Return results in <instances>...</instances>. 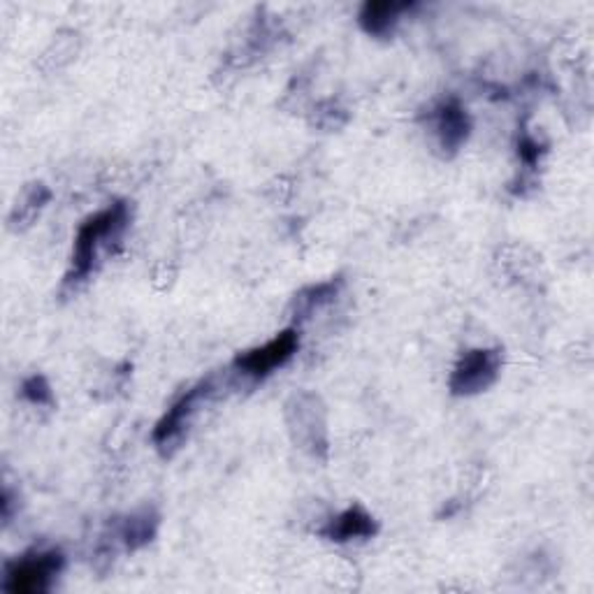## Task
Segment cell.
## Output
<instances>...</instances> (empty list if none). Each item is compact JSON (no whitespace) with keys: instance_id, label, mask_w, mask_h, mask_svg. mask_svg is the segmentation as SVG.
<instances>
[{"instance_id":"cell-1","label":"cell","mask_w":594,"mask_h":594,"mask_svg":"<svg viewBox=\"0 0 594 594\" xmlns=\"http://www.w3.org/2000/svg\"><path fill=\"white\" fill-rule=\"evenodd\" d=\"M128 221H130L128 202L117 200L98 209V212L86 217L80 223L74 235V244H72L70 267L63 279L66 289H77V286L84 283L91 277V272L95 270V263H98L103 254V248L112 240L121 237Z\"/></svg>"},{"instance_id":"cell-2","label":"cell","mask_w":594,"mask_h":594,"mask_svg":"<svg viewBox=\"0 0 594 594\" xmlns=\"http://www.w3.org/2000/svg\"><path fill=\"white\" fill-rule=\"evenodd\" d=\"M66 567V555L59 548L33 550L5 564L3 590L12 594H40L51 590V583Z\"/></svg>"},{"instance_id":"cell-3","label":"cell","mask_w":594,"mask_h":594,"mask_svg":"<svg viewBox=\"0 0 594 594\" xmlns=\"http://www.w3.org/2000/svg\"><path fill=\"white\" fill-rule=\"evenodd\" d=\"M214 393V378L209 376L200 383H196L194 388H188L175 405H172L156 423V428H153L151 432V442L153 446H156L161 451V455L170 457L172 451L179 449L182 439L190 426V420H194V416L198 414V407L202 405V401Z\"/></svg>"},{"instance_id":"cell-4","label":"cell","mask_w":594,"mask_h":594,"mask_svg":"<svg viewBox=\"0 0 594 594\" xmlns=\"http://www.w3.org/2000/svg\"><path fill=\"white\" fill-rule=\"evenodd\" d=\"M502 365V349H471L459 356L457 365L451 372L449 388L455 397L481 395L500 378Z\"/></svg>"},{"instance_id":"cell-5","label":"cell","mask_w":594,"mask_h":594,"mask_svg":"<svg viewBox=\"0 0 594 594\" xmlns=\"http://www.w3.org/2000/svg\"><path fill=\"white\" fill-rule=\"evenodd\" d=\"M300 349V333L298 328H286L263 347L242 351L233 358V368L254 381L267 378L272 372L281 370Z\"/></svg>"},{"instance_id":"cell-6","label":"cell","mask_w":594,"mask_h":594,"mask_svg":"<svg viewBox=\"0 0 594 594\" xmlns=\"http://www.w3.org/2000/svg\"><path fill=\"white\" fill-rule=\"evenodd\" d=\"M432 132L436 138V147L444 156H455L471 136V117L467 107L457 98H446L430 112Z\"/></svg>"},{"instance_id":"cell-7","label":"cell","mask_w":594,"mask_h":594,"mask_svg":"<svg viewBox=\"0 0 594 594\" xmlns=\"http://www.w3.org/2000/svg\"><path fill=\"white\" fill-rule=\"evenodd\" d=\"M318 534L333 544L365 541L378 534V523L374 521V515L370 511L356 504V506H349L347 511H341L339 515H335V519L328 521V525H325Z\"/></svg>"},{"instance_id":"cell-8","label":"cell","mask_w":594,"mask_h":594,"mask_svg":"<svg viewBox=\"0 0 594 594\" xmlns=\"http://www.w3.org/2000/svg\"><path fill=\"white\" fill-rule=\"evenodd\" d=\"M414 3H395V0H368L358 12V24L372 37H391Z\"/></svg>"},{"instance_id":"cell-9","label":"cell","mask_w":594,"mask_h":594,"mask_svg":"<svg viewBox=\"0 0 594 594\" xmlns=\"http://www.w3.org/2000/svg\"><path fill=\"white\" fill-rule=\"evenodd\" d=\"M159 525H161L159 511L144 504L132 513H128L126 519L117 525V539L121 541L126 550L136 552L153 541V536H156L159 532Z\"/></svg>"},{"instance_id":"cell-10","label":"cell","mask_w":594,"mask_h":594,"mask_svg":"<svg viewBox=\"0 0 594 594\" xmlns=\"http://www.w3.org/2000/svg\"><path fill=\"white\" fill-rule=\"evenodd\" d=\"M295 420H293V426L298 428V442L302 444H310L312 451L316 453L318 449L325 451V442L323 439H318V430L325 432V423H323V418L318 420V414H323V407H318V397L310 395V405H304V395L295 397ZM293 428V430H295Z\"/></svg>"},{"instance_id":"cell-11","label":"cell","mask_w":594,"mask_h":594,"mask_svg":"<svg viewBox=\"0 0 594 594\" xmlns=\"http://www.w3.org/2000/svg\"><path fill=\"white\" fill-rule=\"evenodd\" d=\"M51 200V190L45 184H31L24 188L22 198H19L10 212V228L12 230H24L28 228L37 217H40L43 209L47 207V202Z\"/></svg>"},{"instance_id":"cell-12","label":"cell","mask_w":594,"mask_h":594,"mask_svg":"<svg viewBox=\"0 0 594 594\" xmlns=\"http://www.w3.org/2000/svg\"><path fill=\"white\" fill-rule=\"evenodd\" d=\"M341 289V279H330V281H321V283H312L302 289L295 298H293V310L298 318H306L310 314H314V310L318 306L328 304Z\"/></svg>"},{"instance_id":"cell-13","label":"cell","mask_w":594,"mask_h":594,"mask_svg":"<svg viewBox=\"0 0 594 594\" xmlns=\"http://www.w3.org/2000/svg\"><path fill=\"white\" fill-rule=\"evenodd\" d=\"M22 395L35 407H54L56 405L49 381L43 374H33V376L24 378Z\"/></svg>"},{"instance_id":"cell-14","label":"cell","mask_w":594,"mask_h":594,"mask_svg":"<svg viewBox=\"0 0 594 594\" xmlns=\"http://www.w3.org/2000/svg\"><path fill=\"white\" fill-rule=\"evenodd\" d=\"M541 153H544V147L539 144V140L529 136L527 130H523L521 140H519V156H521L523 165H527V170H534L536 165H539Z\"/></svg>"}]
</instances>
